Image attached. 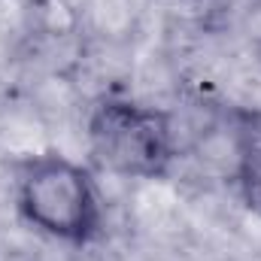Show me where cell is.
I'll list each match as a JSON object with an SVG mask.
<instances>
[{"mask_svg":"<svg viewBox=\"0 0 261 261\" xmlns=\"http://www.w3.org/2000/svg\"><path fill=\"white\" fill-rule=\"evenodd\" d=\"M234 122V182L243 203L261 216V116L237 110Z\"/></svg>","mask_w":261,"mask_h":261,"instance_id":"cell-3","label":"cell"},{"mask_svg":"<svg viewBox=\"0 0 261 261\" xmlns=\"http://www.w3.org/2000/svg\"><path fill=\"white\" fill-rule=\"evenodd\" d=\"M15 210L43 237L91 246L103 234V197L94 173L61 152H40L15 170Z\"/></svg>","mask_w":261,"mask_h":261,"instance_id":"cell-1","label":"cell"},{"mask_svg":"<svg viewBox=\"0 0 261 261\" xmlns=\"http://www.w3.org/2000/svg\"><path fill=\"white\" fill-rule=\"evenodd\" d=\"M85 137L91 161L122 179H167L179 155L170 113L119 94L91 107Z\"/></svg>","mask_w":261,"mask_h":261,"instance_id":"cell-2","label":"cell"}]
</instances>
